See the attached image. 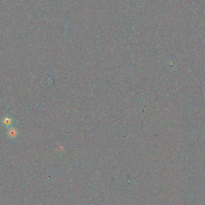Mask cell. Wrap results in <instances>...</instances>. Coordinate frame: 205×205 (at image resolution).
<instances>
[{"label":"cell","instance_id":"1","mask_svg":"<svg viewBox=\"0 0 205 205\" xmlns=\"http://www.w3.org/2000/svg\"><path fill=\"white\" fill-rule=\"evenodd\" d=\"M18 130H17L15 128L13 127H9L7 131V134L9 138L11 139H14L16 138L17 136H18Z\"/></svg>","mask_w":205,"mask_h":205},{"label":"cell","instance_id":"2","mask_svg":"<svg viewBox=\"0 0 205 205\" xmlns=\"http://www.w3.org/2000/svg\"><path fill=\"white\" fill-rule=\"evenodd\" d=\"M2 123L4 126L9 128L11 126V125H12L13 121L10 117H4L2 120Z\"/></svg>","mask_w":205,"mask_h":205}]
</instances>
